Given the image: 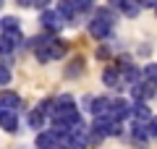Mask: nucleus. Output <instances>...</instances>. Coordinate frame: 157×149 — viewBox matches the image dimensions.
Returning a JSON list of instances; mask_svg holds the SVG:
<instances>
[{
  "instance_id": "obj_1",
  "label": "nucleus",
  "mask_w": 157,
  "mask_h": 149,
  "mask_svg": "<svg viewBox=\"0 0 157 149\" xmlns=\"http://www.w3.org/2000/svg\"><path fill=\"white\" fill-rule=\"evenodd\" d=\"M39 24H42L45 34H50V37H52V34H58V32L63 29V24H66V21L55 13V8H47V11L39 13Z\"/></svg>"
},
{
  "instance_id": "obj_2",
  "label": "nucleus",
  "mask_w": 157,
  "mask_h": 149,
  "mask_svg": "<svg viewBox=\"0 0 157 149\" xmlns=\"http://www.w3.org/2000/svg\"><path fill=\"white\" fill-rule=\"evenodd\" d=\"M128 115H131V105L126 102V99L118 97V99H113V102H110V118L115 123H123Z\"/></svg>"
},
{
  "instance_id": "obj_3",
  "label": "nucleus",
  "mask_w": 157,
  "mask_h": 149,
  "mask_svg": "<svg viewBox=\"0 0 157 149\" xmlns=\"http://www.w3.org/2000/svg\"><path fill=\"white\" fill-rule=\"evenodd\" d=\"M110 102L113 99H107V97H94L89 102V113L94 118H110Z\"/></svg>"
},
{
  "instance_id": "obj_4",
  "label": "nucleus",
  "mask_w": 157,
  "mask_h": 149,
  "mask_svg": "<svg viewBox=\"0 0 157 149\" xmlns=\"http://www.w3.org/2000/svg\"><path fill=\"white\" fill-rule=\"evenodd\" d=\"M89 34L94 39H107L113 34V26L105 24V21H100V18H92V21H89Z\"/></svg>"
},
{
  "instance_id": "obj_5",
  "label": "nucleus",
  "mask_w": 157,
  "mask_h": 149,
  "mask_svg": "<svg viewBox=\"0 0 157 149\" xmlns=\"http://www.w3.org/2000/svg\"><path fill=\"white\" fill-rule=\"evenodd\" d=\"M37 149H60L58 136L52 131H37Z\"/></svg>"
},
{
  "instance_id": "obj_6",
  "label": "nucleus",
  "mask_w": 157,
  "mask_h": 149,
  "mask_svg": "<svg viewBox=\"0 0 157 149\" xmlns=\"http://www.w3.org/2000/svg\"><path fill=\"white\" fill-rule=\"evenodd\" d=\"M55 13L63 18V21H76V8H73V3H71V0H58Z\"/></svg>"
},
{
  "instance_id": "obj_7",
  "label": "nucleus",
  "mask_w": 157,
  "mask_h": 149,
  "mask_svg": "<svg viewBox=\"0 0 157 149\" xmlns=\"http://www.w3.org/2000/svg\"><path fill=\"white\" fill-rule=\"evenodd\" d=\"M0 105L6 107V110L16 113V107L21 105V97H18L16 92H11V89H3V92H0Z\"/></svg>"
},
{
  "instance_id": "obj_8",
  "label": "nucleus",
  "mask_w": 157,
  "mask_h": 149,
  "mask_svg": "<svg viewBox=\"0 0 157 149\" xmlns=\"http://www.w3.org/2000/svg\"><path fill=\"white\" fill-rule=\"evenodd\" d=\"M102 84H105V86H110V89H118L121 84H123L121 71H118V68H105V71H102Z\"/></svg>"
},
{
  "instance_id": "obj_9",
  "label": "nucleus",
  "mask_w": 157,
  "mask_h": 149,
  "mask_svg": "<svg viewBox=\"0 0 157 149\" xmlns=\"http://www.w3.org/2000/svg\"><path fill=\"white\" fill-rule=\"evenodd\" d=\"M0 128H3L6 133H16V131H18V115H16L13 110H8L6 115L0 118Z\"/></svg>"
},
{
  "instance_id": "obj_10",
  "label": "nucleus",
  "mask_w": 157,
  "mask_h": 149,
  "mask_svg": "<svg viewBox=\"0 0 157 149\" xmlns=\"http://www.w3.org/2000/svg\"><path fill=\"white\" fill-rule=\"evenodd\" d=\"M131 115H134L139 123H147L152 118V110L147 107V102H134V105H131Z\"/></svg>"
},
{
  "instance_id": "obj_11",
  "label": "nucleus",
  "mask_w": 157,
  "mask_h": 149,
  "mask_svg": "<svg viewBox=\"0 0 157 149\" xmlns=\"http://www.w3.org/2000/svg\"><path fill=\"white\" fill-rule=\"evenodd\" d=\"M47 50H50V58H52V60H60V58L68 52V44L63 42V39H50Z\"/></svg>"
},
{
  "instance_id": "obj_12",
  "label": "nucleus",
  "mask_w": 157,
  "mask_h": 149,
  "mask_svg": "<svg viewBox=\"0 0 157 149\" xmlns=\"http://www.w3.org/2000/svg\"><path fill=\"white\" fill-rule=\"evenodd\" d=\"M26 123H29V128H32V131H42V126H45V115L34 107V110L26 115Z\"/></svg>"
},
{
  "instance_id": "obj_13",
  "label": "nucleus",
  "mask_w": 157,
  "mask_h": 149,
  "mask_svg": "<svg viewBox=\"0 0 157 149\" xmlns=\"http://www.w3.org/2000/svg\"><path fill=\"white\" fill-rule=\"evenodd\" d=\"M121 13H123L126 18H136L141 13V6L136 3V0H123V6H121Z\"/></svg>"
},
{
  "instance_id": "obj_14",
  "label": "nucleus",
  "mask_w": 157,
  "mask_h": 149,
  "mask_svg": "<svg viewBox=\"0 0 157 149\" xmlns=\"http://www.w3.org/2000/svg\"><path fill=\"white\" fill-rule=\"evenodd\" d=\"M94 18H100V21H105V24H115V11L113 8H107V6H102V8H94Z\"/></svg>"
},
{
  "instance_id": "obj_15",
  "label": "nucleus",
  "mask_w": 157,
  "mask_h": 149,
  "mask_svg": "<svg viewBox=\"0 0 157 149\" xmlns=\"http://www.w3.org/2000/svg\"><path fill=\"white\" fill-rule=\"evenodd\" d=\"M131 133H134V141H136V144H144L147 139H149V133H147V126H144V123H139V120L131 126Z\"/></svg>"
},
{
  "instance_id": "obj_16",
  "label": "nucleus",
  "mask_w": 157,
  "mask_h": 149,
  "mask_svg": "<svg viewBox=\"0 0 157 149\" xmlns=\"http://www.w3.org/2000/svg\"><path fill=\"white\" fill-rule=\"evenodd\" d=\"M13 29H21L18 16H3L0 18V32H13Z\"/></svg>"
},
{
  "instance_id": "obj_17",
  "label": "nucleus",
  "mask_w": 157,
  "mask_h": 149,
  "mask_svg": "<svg viewBox=\"0 0 157 149\" xmlns=\"http://www.w3.org/2000/svg\"><path fill=\"white\" fill-rule=\"evenodd\" d=\"M81 71H84V60H81V58H76V60H71V63H68V68H66V76H68V78H73V76H81Z\"/></svg>"
},
{
  "instance_id": "obj_18",
  "label": "nucleus",
  "mask_w": 157,
  "mask_h": 149,
  "mask_svg": "<svg viewBox=\"0 0 157 149\" xmlns=\"http://www.w3.org/2000/svg\"><path fill=\"white\" fill-rule=\"evenodd\" d=\"M3 39H6V42H11L13 50H16L18 44L24 42V34H21V29H13V32H3Z\"/></svg>"
},
{
  "instance_id": "obj_19",
  "label": "nucleus",
  "mask_w": 157,
  "mask_h": 149,
  "mask_svg": "<svg viewBox=\"0 0 157 149\" xmlns=\"http://www.w3.org/2000/svg\"><path fill=\"white\" fill-rule=\"evenodd\" d=\"M141 81H157V63H147L141 68Z\"/></svg>"
},
{
  "instance_id": "obj_20",
  "label": "nucleus",
  "mask_w": 157,
  "mask_h": 149,
  "mask_svg": "<svg viewBox=\"0 0 157 149\" xmlns=\"http://www.w3.org/2000/svg\"><path fill=\"white\" fill-rule=\"evenodd\" d=\"M39 113H42V115L45 118H52L55 115V99H42V102H39V107H37Z\"/></svg>"
},
{
  "instance_id": "obj_21",
  "label": "nucleus",
  "mask_w": 157,
  "mask_h": 149,
  "mask_svg": "<svg viewBox=\"0 0 157 149\" xmlns=\"http://www.w3.org/2000/svg\"><path fill=\"white\" fill-rule=\"evenodd\" d=\"M71 3H73V8H76V13H86V11H94L97 8L94 0H71Z\"/></svg>"
},
{
  "instance_id": "obj_22",
  "label": "nucleus",
  "mask_w": 157,
  "mask_h": 149,
  "mask_svg": "<svg viewBox=\"0 0 157 149\" xmlns=\"http://www.w3.org/2000/svg\"><path fill=\"white\" fill-rule=\"evenodd\" d=\"M47 44H50V42H47ZM47 44H42V47L34 50V58H37L39 63H50V60H52V58H50V50H47Z\"/></svg>"
},
{
  "instance_id": "obj_23",
  "label": "nucleus",
  "mask_w": 157,
  "mask_h": 149,
  "mask_svg": "<svg viewBox=\"0 0 157 149\" xmlns=\"http://www.w3.org/2000/svg\"><path fill=\"white\" fill-rule=\"evenodd\" d=\"M76 105V99L71 97V94H60V97H55V110H60V107H71Z\"/></svg>"
},
{
  "instance_id": "obj_24",
  "label": "nucleus",
  "mask_w": 157,
  "mask_h": 149,
  "mask_svg": "<svg viewBox=\"0 0 157 149\" xmlns=\"http://www.w3.org/2000/svg\"><path fill=\"white\" fill-rule=\"evenodd\" d=\"M0 55L6 58V60H8V58L13 55V44H11V42H6L3 37H0Z\"/></svg>"
},
{
  "instance_id": "obj_25",
  "label": "nucleus",
  "mask_w": 157,
  "mask_h": 149,
  "mask_svg": "<svg viewBox=\"0 0 157 149\" xmlns=\"http://www.w3.org/2000/svg\"><path fill=\"white\" fill-rule=\"evenodd\" d=\"M141 86H144V97H155L157 94V81H141Z\"/></svg>"
},
{
  "instance_id": "obj_26",
  "label": "nucleus",
  "mask_w": 157,
  "mask_h": 149,
  "mask_svg": "<svg viewBox=\"0 0 157 149\" xmlns=\"http://www.w3.org/2000/svg\"><path fill=\"white\" fill-rule=\"evenodd\" d=\"M147 133H149V139H157V115H152L147 120Z\"/></svg>"
},
{
  "instance_id": "obj_27",
  "label": "nucleus",
  "mask_w": 157,
  "mask_h": 149,
  "mask_svg": "<svg viewBox=\"0 0 157 149\" xmlns=\"http://www.w3.org/2000/svg\"><path fill=\"white\" fill-rule=\"evenodd\" d=\"M8 81H11V68L0 66V86H8Z\"/></svg>"
},
{
  "instance_id": "obj_28",
  "label": "nucleus",
  "mask_w": 157,
  "mask_h": 149,
  "mask_svg": "<svg viewBox=\"0 0 157 149\" xmlns=\"http://www.w3.org/2000/svg\"><path fill=\"white\" fill-rule=\"evenodd\" d=\"M50 3H52V0H32V8L42 13V11H47V8H50Z\"/></svg>"
},
{
  "instance_id": "obj_29",
  "label": "nucleus",
  "mask_w": 157,
  "mask_h": 149,
  "mask_svg": "<svg viewBox=\"0 0 157 149\" xmlns=\"http://www.w3.org/2000/svg\"><path fill=\"white\" fill-rule=\"evenodd\" d=\"M97 58H100V60H107V58H110V47H105V44L97 47Z\"/></svg>"
},
{
  "instance_id": "obj_30",
  "label": "nucleus",
  "mask_w": 157,
  "mask_h": 149,
  "mask_svg": "<svg viewBox=\"0 0 157 149\" xmlns=\"http://www.w3.org/2000/svg\"><path fill=\"white\" fill-rule=\"evenodd\" d=\"M121 6H123V0H107V8L113 11H121Z\"/></svg>"
},
{
  "instance_id": "obj_31",
  "label": "nucleus",
  "mask_w": 157,
  "mask_h": 149,
  "mask_svg": "<svg viewBox=\"0 0 157 149\" xmlns=\"http://www.w3.org/2000/svg\"><path fill=\"white\" fill-rule=\"evenodd\" d=\"M136 3H139L141 8H144V6H157V0H136Z\"/></svg>"
},
{
  "instance_id": "obj_32",
  "label": "nucleus",
  "mask_w": 157,
  "mask_h": 149,
  "mask_svg": "<svg viewBox=\"0 0 157 149\" xmlns=\"http://www.w3.org/2000/svg\"><path fill=\"white\" fill-rule=\"evenodd\" d=\"M16 3H18L21 8H32V0H16Z\"/></svg>"
},
{
  "instance_id": "obj_33",
  "label": "nucleus",
  "mask_w": 157,
  "mask_h": 149,
  "mask_svg": "<svg viewBox=\"0 0 157 149\" xmlns=\"http://www.w3.org/2000/svg\"><path fill=\"white\" fill-rule=\"evenodd\" d=\"M6 113H8V110H6V107H3V105H0V118H3V115H6Z\"/></svg>"
},
{
  "instance_id": "obj_34",
  "label": "nucleus",
  "mask_w": 157,
  "mask_h": 149,
  "mask_svg": "<svg viewBox=\"0 0 157 149\" xmlns=\"http://www.w3.org/2000/svg\"><path fill=\"white\" fill-rule=\"evenodd\" d=\"M155 13H157V6H155Z\"/></svg>"
},
{
  "instance_id": "obj_35",
  "label": "nucleus",
  "mask_w": 157,
  "mask_h": 149,
  "mask_svg": "<svg viewBox=\"0 0 157 149\" xmlns=\"http://www.w3.org/2000/svg\"><path fill=\"white\" fill-rule=\"evenodd\" d=\"M0 6H3V0H0Z\"/></svg>"
}]
</instances>
